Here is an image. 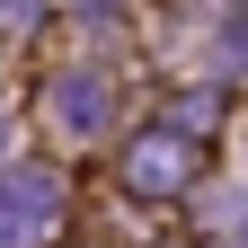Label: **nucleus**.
<instances>
[{
  "instance_id": "f03ea898",
  "label": "nucleus",
  "mask_w": 248,
  "mask_h": 248,
  "mask_svg": "<svg viewBox=\"0 0 248 248\" xmlns=\"http://www.w3.org/2000/svg\"><path fill=\"white\" fill-rule=\"evenodd\" d=\"M124 177H133L142 195H169V186H186V177H195V151H186V133H169V124H160V133H142L133 151H124Z\"/></svg>"
},
{
  "instance_id": "7ed1b4c3",
  "label": "nucleus",
  "mask_w": 248,
  "mask_h": 248,
  "mask_svg": "<svg viewBox=\"0 0 248 248\" xmlns=\"http://www.w3.org/2000/svg\"><path fill=\"white\" fill-rule=\"evenodd\" d=\"M45 115L62 124V133H98V124H107V80L98 71H62L45 89Z\"/></svg>"
},
{
  "instance_id": "f257e3e1",
  "label": "nucleus",
  "mask_w": 248,
  "mask_h": 248,
  "mask_svg": "<svg viewBox=\"0 0 248 248\" xmlns=\"http://www.w3.org/2000/svg\"><path fill=\"white\" fill-rule=\"evenodd\" d=\"M62 222V177L53 169H9L0 177V248H45Z\"/></svg>"
}]
</instances>
